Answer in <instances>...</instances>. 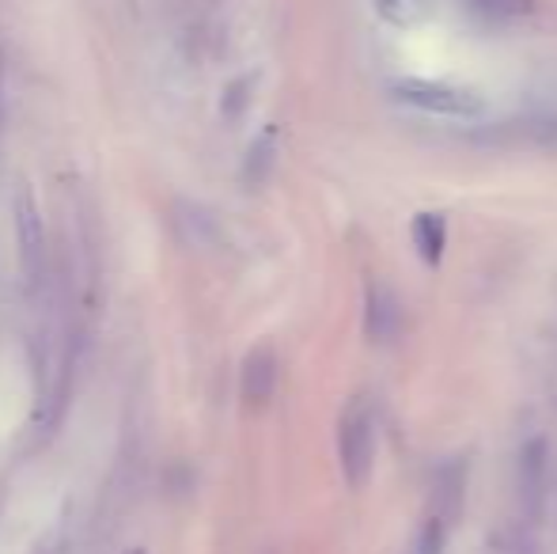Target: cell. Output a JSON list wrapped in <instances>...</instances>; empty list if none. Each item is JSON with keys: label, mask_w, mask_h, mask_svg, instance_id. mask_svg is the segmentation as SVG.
I'll list each match as a JSON object with an SVG mask.
<instances>
[{"label": "cell", "mask_w": 557, "mask_h": 554, "mask_svg": "<svg viewBox=\"0 0 557 554\" xmlns=\"http://www.w3.org/2000/svg\"><path fill=\"white\" fill-rule=\"evenodd\" d=\"M391 99L410 111L433 114V119H451V122H478L485 119V99L470 88L459 84H441V81H418V76H406V81L391 84Z\"/></svg>", "instance_id": "obj_1"}, {"label": "cell", "mask_w": 557, "mask_h": 554, "mask_svg": "<svg viewBox=\"0 0 557 554\" xmlns=\"http://www.w3.org/2000/svg\"><path fill=\"white\" fill-rule=\"evenodd\" d=\"M337 459L349 490H364L375 467V415L364 399H352L337 418Z\"/></svg>", "instance_id": "obj_2"}, {"label": "cell", "mask_w": 557, "mask_h": 554, "mask_svg": "<svg viewBox=\"0 0 557 554\" xmlns=\"http://www.w3.org/2000/svg\"><path fill=\"white\" fill-rule=\"evenodd\" d=\"M15 244H20L23 278H27L30 288H38L46 270V224L30 190H20V198H15Z\"/></svg>", "instance_id": "obj_3"}, {"label": "cell", "mask_w": 557, "mask_h": 554, "mask_svg": "<svg viewBox=\"0 0 557 554\" xmlns=\"http://www.w3.org/2000/svg\"><path fill=\"white\" fill-rule=\"evenodd\" d=\"M403 323H406V311H403V300L395 296V288L383 285V281H372L364 293V334L368 342L375 346H391V342L403 334Z\"/></svg>", "instance_id": "obj_4"}, {"label": "cell", "mask_w": 557, "mask_h": 554, "mask_svg": "<svg viewBox=\"0 0 557 554\" xmlns=\"http://www.w3.org/2000/svg\"><path fill=\"white\" fill-rule=\"evenodd\" d=\"M239 387L250 407H265V403L273 399V392H277V354H273L270 346H258L247 354Z\"/></svg>", "instance_id": "obj_5"}, {"label": "cell", "mask_w": 557, "mask_h": 554, "mask_svg": "<svg viewBox=\"0 0 557 554\" xmlns=\"http://www.w3.org/2000/svg\"><path fill=\"white\" fill-rule=\"evenodd\" d=\"M546 441L543 436H531L520 448V494L531 509H539L546 497Z\"/></svg>", "instance_id": "obj_6"}, {"label": "cell", "mask_w": 557, "mask_h": 554, "mask_svg": "<svg viewBox=\"0 0 557 554\" xmlns=\"http://www.w3.org/2000/svg\"><path fill=\"white\" fill-rule=\"evenodd\" d=\"M413 247H418V255L429 262V267H436L444 255V244H447V224L441 213H418L413 217Z\"/></svg>", "instance_id": "obj_7"}, {"label": "cell", "mask_w": 557, "mask_h": 554, "mask_svg": "<svg viewBox=\"0 0 557 554\" xmlns=\"http://www.w3.org/2000/svg\"><path fill=\"white\" fill-rule=\"evenodd\" d=\"M375 12H380V20H387L391 27L410 30L433 15V4H429V0H375Z\"/></svg>", "instance_id": "obj_8"}, {"label": "cell", "mask_w": 557, "mask_h": 554, "mask_svg": "<svg viewBox=\"0 0 557 554\" xmlns=\"http://www.w3.org/2000/svg\"><path fill=\"white\" fill-rule=\"evenodd\" d=\"M462 487H467V467H444L436 475V517L441 520L462 509Z\"/></svg>", "instance_id": "obj_9"}, {"label": "cell", "mask_w": 557, "mask_h": 554, "mask_svg": "<svg viewBox=\"0 0 557 554\" xmlns=\"http://www.w3.org/2000/svg\"><path fill=\"white\" fill-rule=\"evenodd\" d=\"M470 8L490 23H508L523 20L531 12V0H470Z\"/></svg>", "instance_id": "obj_10"}, {"label": "cell", "mask_w": 557, "mask_h": 554, "mask_svg": "<svg viewBox=\"0 0 557 554\" xmlns=\"http://www.w3.org/2000/svg\"><path fill=\"white\" fill-rule=\"evenodd\" d=\"M444 540H447V520L425 517V525L418 528V540H413V554H444Z\"/></svg>", "instance_id": "obj_11"}, {"label": "cell", "mask_w": 557, "mask_h": 554, "mask_svg": "<svg viewBox=\"0 0 557 554\" xmlns=\"http://www.w3.org/2000/svg\"><path fill=\"white\" fill-rule=\"evenodd\" d=\"M273 168V137H258V145L250 148V160H247V178L250 183H262Z\"/></svg>", "instance_id": "obj_12"}, {"label": "cell", "mask_w": 557, "mask_h": 554, "mask_svg": "<svg viewBox=\"0 0 557 554\" xmlns=\"http://www.w3.org/2000/svg\"><path fill=\"white\" fill-rule=\"evenodd\" d=\"M4 107H8V99H4V53H0V126H4Z\"/></svg>", "instance_id": "obj_13"}, {"label": "cell", "mask_w": 557, "mask_h": 554, "mask_svg": "<svg viewBox=\"0 0 557 554\" xmlns=\"http://www.w3.org/2000/svg\"><path fill=\"white\" fill-rule=\"evenodd\" d=\"M133 554H140V551H133Z\"/></svg>", "instance_id": "obj_14"}]
</instances>
